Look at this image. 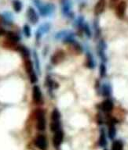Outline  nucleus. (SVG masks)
<instances>
[{"label":"nucleus","instance_id":"aec40b11","mask_svg":"<svg viewBox=\"0 0 128 150\" xmlns=\"http://www.w3.org/2000/svg\"><path fill=\"white\" fill-rule=\"evenodd\" d=\"M86 65L89 69H94L96 66L94 56L90 51L87 52L86 54Z\"/></svg>","mask_w":128,"mask_h":150},{"label":"nucleus","instance_id":"2eb2a0df","mask_svg":"<svg viewBox=\"0 0 128 150\" xmlns=\"http://www.w3.org/2000/svg\"><path fill=\"white\" fill-rule=\"evenodd\" d=\"M27 17H28L29 22L32 24H36V23H38L39 15L33 7L29 6L28 8V9H27Z\"/></svg>","mask_w":128,"mask_h":150},{"label":"nucleus","instance_id":"20e7f679","mask_svg":"<svg viewBox=\"0 0 128 150\" xmlns=\"http://www.w3.org/2000/svg\"><path fill=\"white\" fill-rule=\"evenodd\" d=\"M24 67L26 70L31 84H36L38 81V77L36 74V72L34 70V64L32 61L30 59H24Z\"/></svg>","mask_w":128,"mask_h":150},{"label":"nucleus","instance_id":"cd10ccee","mask_svg":"<svg viewBox=\"0 0 128 150\" xmlns=\"http://www.w3.org/2000/svg\"><path fill=\"white\" fill-rule=\"evenodd\" d=\"M111 150H123V143L121 140L114 141L112 145Z\"/></svg>","mask_w":128,"mask_h":150},{"label":"nucleus","instance_id":"b1692460","mask_svg":"<svg viewBox=\"0 0 128 150\" xmlns=\"http://www.w3.org/2000/svg\"><path fill=\"white\" fill-rule=\"evenodd\" d=\"M17 51H19L21 55L23 56L24 59H29V56H30V52H29V49L26 48L24 45H19L18 48H17Z\"/></svg>","mask_w":128,"mask_h":150},{"label":"nucleus","instance_id":"7c9ffc66","mask_svg":"<svg viewBox=\"0 0 128 150\" xmlns=\"http://www.w3.org/2000/svg\"><path fill=\"white\" fill-rule=\"evenodd\" d=\"M120 2L119 0H109V6L110 8H115L116 6Z\"/></svg>","mask_w":128,"mask_h":150},{"label":"nucleus","instance_id":"423d86ee","mask_svg":"<svg viewBox=\"0 0 128 150\" xmlns=\"http://www.w3.org/2000/svg\"><path fill=\"white\" fill-rule=\"evenodd\" d=\"M61 3V12L63 16L69 19H74V12L72 10V2L71 0H66Z\"/></svg>","mask_w":128,"mask_h":150},{"label":"nucleus","instance_id":"9b49d317","mask_svg":"<svg viewBox=\"0 0 128 150\" xmlns=\"http://www.w3.org/2000/svg\"><path fill=\"white\" fill-rule=\"evenodd\" d=\"M64 59H65V52L61 49V50H57L53 54L50 58V62L53 65H58L64 60Z\"/></svg>","mask_w":128,"mask_h":150},{"label":"nucleus","instance_id":"4be33fe9","mask_svg":"<svg viewBox=\"0 0 128 150\" xmlns=\"http://www.w3.org/2000/svg\"><path fill=\"white\" fill-rule=\"evenodd\" d=\"M6 38H7L8 41H10L14 43H17L21 40V38L17 34L12 31H8L6 32Z\"/></svg>","mask_w":128,"mask_h":150},{"label":"nucleus","instance_id":"4468645a","mask_svg":"<svg viewBox=\"0 0 128 150\" xmlns=\"http://www.w3.org/2000/svg\"><path fill=\"white\" fill-rule=\"evenodd\" d=\"M35 145L39 149L46 150L47 148V140L43 134H38L35 139Z\"/></svg>","mask_w":128,"mask_h":150},{"label":"nucleus","instance_id":"f257e3e1","mask_svg":"<svg viewBox=\"0 0 128 150\" xmlns=\"http://www.w3.org/2000/svg\"><path fill=\"white\" fill-rule=\"evenodd\" d=\"M55 39L58 41H61L65 44H73L76 42V34L70 30H61L56 33L54 36Z\"/></svg>","mask_w":128,"mask_h":150},{"label":"nucleus","instance_id":"412c9836","mask_svg":"<svg viewBox=\"0 0 128 150\" xmlns=\"http://www.w3.org/2000/svg\"><path fill=\"white\" fill-rule=\"evenodd\" d=\"M85 23V20H84V16L82 15H79L75 19V27H76L78 30H81L83 32V24Z\"/></svg>","mask_w":128,"mask_h":150},{"label":"nucleus","instance_id":"f8f14e48","mask_svg":"<svg viewBox=\"0 0 128 150\" xmlns=\"http://www.w3.org/2000/svg\"><path fill=\"white\" fill-rule=\"evenodd\" d=\"M32 99L34 103L36 105H41L43 103L42 91L38 85H34L32 88Z\"/></svg>","mask_w":128,"mask_h":150},{"label":"nucleus","instance_id":"ddd939ff","mask_svg":"<svg viewBox=\"0 0 128 150\" xmlns=\"http://www.w3.org/2000/svg\"><path fill=\"white\" fill-rule=\"evenodd\" d=\"M63 141H64V132H63L61 129H60V130H58V131L54 133V136H53V145L56 149H58L61 145Z\"/></svg>","mask_w":128,"mask_h":150},{"label":"nucleus","instance_id":"f704fd0d","mask_svg":"<svg viewBox=\"0 0 128 150\" xmlns=\"http://www.w3.org/2000/svg\"></svg>","mask_w":128,"mask_h":150},{"label":"nucleus","instance_id":"dca6fc26","mask_svg":"<svg viewBox=\"0 0 128 150\" xmlns=\"http://www.w3.org/2000/svg\"><path fill=\"white\" fill-rule=\"evenodd\" d=\"M106 0H98L96 2L94 6V9L95 16H99V15L103 13V12L104 11V9L106 8Z\"/></svg>","mask_w":128,"mask_h":150},{"label":"nucleus","instance_id":"6ab92c4d","mask_svg":"<svg viewBox=\"0 0 128 150\" xmlns=\"http://www.w3.org/2000/svg\"><path fill=\"white\" fill-rule=\"evenodd\" d=\"M46 84L47 86L48 90L51 94H52L53 91L55 88H57V87H58V84H57V82L55 81L50 76H47L46 78Z\"/></svg>","mask_w":128,"mask_h":150},{"label":"nucleus","instance_id":"bb28decb","mask_svg":"<svg viewBox=\"0 0 128 150\" xmlns=\"http://www.w3.org/2000/svg\"><path fill=\"white\" fill-rule=\"evenodd\" d=\"M12 4L13 8H14V11L16 13H20V12L21 11L23 4H22L21 0H13Z\"/></svg>","mask_w":128,"mask_h":150},{"label":"nucleus","instance_id":"72a5a7b5","mask_svg":"<svg viewBox=\"0 0 128 150\" xmlns=\"http://www.w3.org/2000/svg\"><path fill=\"white\" fill-rule=\"evenodd\" d=\"M104 150H108V149H104Z\"/></svg>","mask_w":128,"mask_h":150},{"label":"nucleus","instance_id":"f03ea898","mask_svg":"<svg viewBox=\"0 0 128 150\" xmlns=\"http://www.w3.org/2000/svg\"><path fill=\"white\" fill-rule=\"evenodd\" d=\"M35 117L36 121V129L39 131H45L46 127V120L44 110L40 108L36 109L35 111Z\"/></svg>","mask_w":128,"mask_h":150},{"label":"nucleus","instance_id":"7ed1b4c3","mask_svg":"<svg viewBox=\"0 0 128 150\" xmlns=\"http://www.w3.org/2000/svg\"><path fill=\"white\" fill-rule=\"evenodd\" d=\"M61 113L60 111L57 110V108L54 109L51 112V116H50V131L52 132H56L57 131L60 130L61 128Z\"/></svg>","mask_w":128,"mask_h":150},{"label":"nucleus","instance_id":"c756f323","mask_svg":"<svg viewBox=\"0 0 128 150\" xmlns=\"http://www.w3.org/2000/svg\"><path fill=\"white\" fill-rule=\"evenodd\" d=\"M23 32H24V35H25L27 38L31 37V28H30L29 24H24V27H23Z\"/></svg>","mask_w":128,"mask_h":150},{"label":"nucleus","instance_id":"1a4fd4ad","mask_svg":"<svg viewBox=\"0 0 128 150\" xmlns=\"http://www.w3.org/2000/svg\"><path fill=\"white\" fill-rule=\"evenodd\" d=\"M114 109V103L110 98H107L100 104V110L104 113H111Z\"/></svg>","mask_w":128,"mask_h":150},{"label":"nucleus","instance_id":"2f4dec72","mask_svg":"<svg viewBox=\"0 0 128 150\" xmlns=\"http://www.w3.org/2000/svg\"><path fill=\"white\" fill-rule=\"evenodd\" d=\"M5 34H6V31L5 30V29H3V28H0V36L5 35Z\"/></svg>","mask_w":128,"mask_h":150},{"label":"nucleus","instance_id":"f3484780","mask_svg":"<svg viewBox=\"0 0 128 150\" xmlns=\"http://www.w3.org/2000/svg\"><path fill=\"white\" fill-rule=\"evenodd\" d=\"M101 92L102 96L105 98H110L112 96V87L109 83H104L101 86Z\"/></svg>","mask_w":128,"mask_h":150},{"label":"nucleus","instance_id":"39448f33","mask_svg":"<svg viewBox=\"0 0 128 150\" xmlns=\"http://www.w3.org/2000/svg\"><path fill=\"white\" fill-rule=\"evenodd\" d=\"M37 9L42 16H49L54 13L55 5L52 2H42L40 6L37 7Z\"/></svg>","mask_w":128,"mask_h":150},{"label":"nucleus","instance_id":"0eeeda50","mask_svg":"<svg viewBox=\"0 0 128 150\" xmlns=\"http://www.w3.org/2000/svg\"><path fill=\"white\" fill-rule=\"evenodd\" d=\"M51 28V23L50 22H45L41 24L36 31V40L37 42H39L43 35L50 31Z\"/></svg>","mask_w":128,"mask_h":150},{"label":"nucleus","instance_id":"6e6552de","mask_svg":"<svg viewBox=\"0 0 128 150\" xmlns=\"http://www.w3.org/2000/svg\"><path fill=\"white\" fill-rule=\"evenodd\" d=\"M97 54L99 56V58L102 60V63H106L107 56H106V44L103 39H101L97 43Z\"/></svg>","mask_w":128,"mask_h":150},{"label":"nucleus","instance_id":"473e14b6","mask_svg":"<svg viewBox=\"0 0 128 150\" xmlns=\"http://www.w3.org/2000/svg\"><path fill=\"white\" fill-rule=\"evenodd\" d=\"M64 1H66V0H61V2H64Z\"/></svg>","mask_w":128,"mask_h":150},{"label":"nucleus","instance_id":"9d476101","mask_svg":"<svg viewBox=\"0 0 128 150\" xmlns=\"http://www.w3.org/2000/svg\"><path fill=\"white\" fill-rule=\"evenodd\" d=\"M114 9H115V13H116V15L117 16V17L120 19L123 18L124 16H125L127 9V3L126 1L122 0L116 5Z\"/></svg>","mask_w":128,"mask_h":150},{"label":"nucleus","instance_id":"a878e982","mask_svg":"<svg viewBox=\"0 0 128 150\" xmlns=\"http://www.w3.org/2000/svg\"><path fill=\"white\" fill-rule=\"evenodd\" d=\"M99 75L102 79H104L106 77L107 75V67L105 63H101L99 65Z\"/></svg>","mask_w":128,"mask_h":150},{"label":"nucleus","instance_id":"c85d7f7f","mask_svg":"<svg viewBox=\"0 0 128 150\" xmlns=\"http://www.w3.org/2000/svg\"><path fill=\"white\" fill-rule=\"evenodd\" d=\"M33 58H34V64L36 66V69L37 72L40 73V65H39V59L38 54L36 51L33 52Z\"/></svg>","mask_w":128,"mask_h":150},{"label":"nucleus","instance_id":"5701e85b","mask_svg":"<svg viewBox=\"0 0 128 150\" xmlns=\"http://www.w3.org/2000/svg\"><path fill=\"white\" fill-rule=\"evenodd\" d=\"M2 19L6 23H11L14 21V15L11 12L4 11L2 13Z\"/></svg>","mask_w":128,"mask_h":150},{"label":"nucleus","instance_id":"a211bd4d","mask_svg":"<svg viewBox=\"0 0 128 150\" xmlns=\"http://www.w3.org/2000/svg\"><path fill=\"white\" fill-rule=\"evenodd\" d=\"M98 145L100 147L104 148L107 145V135L104 127L100 129L99 139H98Z\"/></svg>","mask_w":128,"mask_h":150},{"label":"nucleus","instance_id":"393cba45","mask_svg":"<svg viewBox=\"0 0 128 150\" xmlns=\"http://www.w3.org/2000/svg\"><path fill=\"white\" fill-rule=\"evenodd\" d=\"M83 32L85 34V35L88 38H90L92 37V30H91V28H90L89 23L87 22H86V21L84 24H83Z\"/></svg>","mask_w":128,"mask_h":150}]
</instances>
